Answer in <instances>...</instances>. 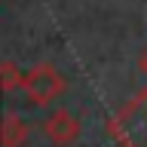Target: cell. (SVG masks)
Returning <instances> with one entry per match:
<instances>
[{"label":"cell","instance_id":"obj_1","mask_svg":"<svg viewBox=\"0 0 147 147\" xmlns=\"http://www.w3.org/2000/svg\"><path fill=\"white\" fill-rule=\"evenodd\" d=\"M22 92L28 95V101H31L34 107H46V104H52V101L64 92V77L58 74V67L49 64V61L34 64V67L25 74Z\"/></svg>","mask_w":147,"mask_h":147},{"label":"cell","instance_id":"obj_2","mask_svg":"<svg viewBox=\"0 0 147 147\" xmlns=\"http://www.w3.org/2000/svg\"><path fill=\"white\" fill-rule=\"evenodd\" d=\"M83 126H80V119L74 117L71 110H52L49 117L43 119V135L52 141L55 147H71L77 144V138H80Z\"/></svg>","mask_w":147,"mask_h":147},{"label":"cell","instance_id":"obj_3","mask_svg":"<svg viewBox=\"0 0 147 147\" xmlns=\"http://www.w3.org/2000/svg\"><path fill=\"white\" fill-rule=\"evenodd\" d=\"M31 141V126L25 117L6 113L0 119V147H25Z\"/></svg>","mask_w":147,"mask_h":147},{"label":"cell","instance_id":"obj_4","mask_svg":"<svg viewBox=\"0 0 147 147\" xmlns=\"http://www.w3.org/2000/svg\"><path fill=\"white\" fill-rule=\"evenodd\" d=\"M22 83H25V74L18 71L16 61H0V89L12 92V89H22Z\"/></svg>","mask_w":147,"mask_h":147},{"label":"cell","instance_id":"obj_5","mask_svg":"<svg viewBox=\"0 0 147 147\" xmlns=\"http://www.w3.org/2000/svg\"><path fill=\"white\" fill-rule=\"evenodd\" d=\"M138 67H141V74H144V77H147V49H144V52H141V58H138Z\"/></svg>","mask_w":147,"mask_h":147}]
</instances>
